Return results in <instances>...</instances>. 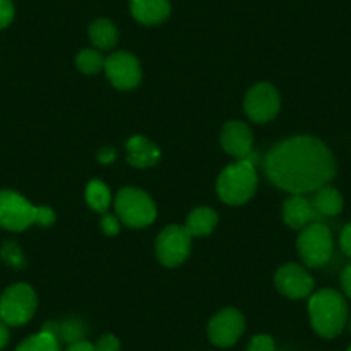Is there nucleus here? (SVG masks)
Instances as JSON below:
<instances>
[{"label":"nucleus","mask_w":351,"mask_h":351,"mask_svg":"<svg viewBox=\"0 0 351 351\" xmlns=\"http://www.w3.org/2000/svg\"><path fill=\"white\" fill-rule=\"evenodd\" d=\"M265 172L272 184L291 195L313 193L336 176V160L326 143L312 136L279 141L265 157Z\"/></svg>","instance_id":"nucleus-1"},{"label":"nucleus","mask_w":351,"mask_h":351,"mask_svg":"<svg viewBox=\"0 0 351 351\" xmlns=\"http://www.w3.org/2000/svg\"><path fill=\"white\" fill-rule=\"evenodd\" d=\"M310 324L319 336L336 337L343 332L348 320V303L341 293L334 289H320L310 296Z\"/></svg>","instance_id":"nucleus-2"},{"label":"nucleus","mask_w":351,"mask_h":351,"mask_svg":"<svg viewBox=\"0 0 351 351\" xmlns=\"http://www.w3.org/2000/svg\"><path fill=\"white\" fill-rule=\"evenodd\" d=\"M256 171L253 162L241 158L228 165L217 180V195L224 204L243 205L255 195Z\"/></svg>","instance_id":"nucleus-3"},{"label":"nucleus","mask_w":351,"mask_h":351,"mask_svg":"<svg viewBox=\"0 0 351 351\" xmlns=\"http://www.w3.org/2000/svg\"><path fill=\"white\" fill-rule=\"evenodd\" d=\"M38 298L33 288L25 282L9 286L0 296V320L8 326L18 327L33 319Z\"/></svg>","instance_id":"nucleus-4"},{"label":"nucleus","mask_w":351,"mask_h":351,"mask_svg":"<svg viewBox=\"0 0 351 351\" xmlns=\"http://www.w3.org/2000/svg\"><path fill=\"white\" fill-rule=\"evenodd\" d=\"M298 253L305 265L312 269L324 267L334 252L332 234L320 221L312 222L302 229L298 236Z\"/></svg>","instance_id":"nucleus-5"},{"label":"nucleus","mask_w":351,"mask_h":351,"mask_svg":"<svg viewBox=\"0 0 351 351\" xmlns=\"http://www.w3.org/2000/svg\"><path fill=\"white\" fill-rule=\"evenodd\" d=\"M116 212L130 228H147L157 217L154 200L140 188H124L116 197Z\"/></svg>","instance_id":"nucleus-6"},{"label":"nucleus","mask_w":351,"mask_h":351,"mask_svg":"<svg viewBox=\"0 0 351 351\" xmlns=\"http://www.w3.org/2000/svg\"><path fill=\"white\" fill-rule=\"evenodd\" d=\"M38 207L11 190L0 191V226L8 231H25L36 224Z\"/></svg>","instance_id":"nucleus-7"},{"label":"nucleus","mask_w":351,"mask_h":351,"mask_svg":"<svg viewBox=\"0 0 351 351\" xmlns=\"http://www.w3.org/2000/svg\"><path fill=\"white\" fill-rule=\"evenodd\" d=\"M155 252L165 267H178L191 252V234L184 226H169L158 234Z\"/></svg>","instance_id":"nucleus-8"},{"label":"nucleus","mask_w":351,"mask_h":351,"mask_svg":"<svg viewBox=\"0 0 351 351\" xmlns=\"http://www.w3.org/2000/svg\"><path fill=\"white\" fill-rule=\"evenodd\" d=\"M279 109H281V97L272 84L258 83L246 93L245 112L253 123H269L278 116Z\"/></svg>","instance_id":"nucleus-9"},{"label":"nucleus","mask_w":351,"mask_h":351,"mask_svg":"<svg viewBox=\"0 0 351 351\" xmlns=\"http://www.w3.org/2000/svg\"><path fill=\"white\" fill-rule=\"evenodd\" d=\"M107 77L117 90H133L141 81L140 60L126 50L112 52L106 57Z\"/></svg>","instance_id":"nucleus-10"},{"label":"nucleus","mask_w":351,"mask_h":351,"mask_svg":"<svg viewBox=\"0 0 351 351\" xmlns=\"http://www.w3.org/2000/svg\"><path fill=\"white\" fill-rule=\"evenodd\" d=\"M245 332V317L236 308H224L212 317L208 339L219 348H231Z\"/></svg>","instance_id":"nucleus-11"},{"label":"nucleus","mask_w":351,"mask_h":351,"mask_svg":"<svg viewBox=\"0 0 351 351\" xmlns=\"http://www.w3.org/2000/svg\"><path fill=\"white\" fill-rule=\"evenodd\" d=\"M276 286L291 300H303L312 295L313 278L298 263H286L276 272Z\"/></svg>","instance_id":"nucleus-12"},{"label":"nucleus","mask_w":351,"mask_h":351,"mask_svg":"<svg viewBox=\"0 0 351 351\" xmlns=\"http://www.w3.org/2000/svg\"><path fill=\"white\" fill-rule=\"evenodd\" d=\"M221 145L229 155L246 158L253 148V133L243 121H229L221 131Z\"/></svg>","instance_id":"nucleus-13"},{"label":"nucleus","mask_w":351,"mask_h":351,"mask_svg":"<svg viewBox=\"0 0 351 351\" xmlns=\"http://www.w3.org/2000/svg\"><path fill=\"white\" fill-rule=\"evenodd\" d=\"M320 219L312 200L305 198V195H293L282 205V221L291 229H303Z\"/></svg>","instance_id":"nucleus-14"},{"label":"nucleus","mask_w":351,"mask_h":351,"mask_svg":"<svg viewBox=\"0 0 351 351\" xmlns=\"http://www.w3.org/2000/svg\"><path fill=\"white\" fill-rule=\"evenodd\" d=\"M131 14L141 25H160L171 14L169 0H130Z\"/></svg>","instance_id":"nucleus-15"},{"label":"nucleus","mask_w":351,"mask_h":351,"mask_svg":"<svg viewBox=\"0 0 351 351\" xmlns=\"http://www.w3.org/2000/svg\"><path fill=\"white\" fill-rule=\"evenodd\" d=\"M126 150L128 162H130L133 167L138 169L152 167V165L157 164L158 158H160V150L145 136L130 138L126 143Z\"/></svg>","instance_id":"nucleus-16"},{"label":"nucleus","mask_w":351,"mask_h":351,"mask_svg":"<svg viewBox=\"0 0 351 351\" xmlns=\"http://www.w3.org/2000/svg\"><path fill=\"white\" fill-rule=\"evenodd\" d=\"M312 204L320 217H334L343 210V197L336 188L329 186V184L313 191Z\"/></svg>","instance_id":"nucleus-17"},{"label":"nucleus","mask_w":351,"mask_h":351,"mask_svg":"<svg viewBox=\"0 0 351 351\" xmlns=\"http://www.w3.org/2000/svg\"><path fill=\"white\" fill-rule=\"evenodd\" d=\"M90 42L97 50H110L117 45V28L109 19H97L88 29Z\"/></svg>","instance_id":"nucleus-18"},{"label":"nucleus","mask_w":351,"mask_h":351,"mask_svg":"<svg viewBox=\"0 0 351 351\" xmlns=\"http://www.w3.org/2000/svg\"><path fill=\"white\" fill-rule=\"evenodd\" d=\"M217 214L215 210L208 207H198L193 212H190V215L186 217V231L190 232L191 238L193 236H207L214 231V228L217 226Z\"/></svg>","instance_id":"nucleus-19"},{"label":"nucleus","mask_w":351,"mask_h":351,"mask_svg":"<svg viewBox=\"0 0 351 351\" xmlns=\"http://www.w3.org/2000/svg\"><path fill=\"white\" fill-rule=\"evenodd\" d=\"M86 332V324L81 319H67L64 322H57L56 337L59 339V343H66L67 346L77 343V341H84Z\"/></svg>","instance_id":"nucleus-20"},{"label":"nucleus","mask_w":351,"mask_h":351,"mask_svg":"<svg viewBox=\"0 0 351 351\" xmlns=\"http://www.w3.org/2000/svg\"><path fill=\"white\" fill-rule=\"evenodd\" d=\"M86 204L88 207L93 208L95 212H104L109 208L110 205V191L107 184H104L102 181H90L86 186Z\"/></svg>","instance_id":"nucleus-21"},{"label":"nucleus","mask_w":351,"mask_h":351,"mask_svg":"<svg viewBox=\"0 0 351 351\" xmlns=\"http://www.w3.org/2000/svg\"><path fill=\"white\" fill-rule=\"evenodd\" d=\"M16 351H60V343L56 336L40 330L38 334H33L23 341Z\"/></svg>","instance_id":"nucleus-22"},{"label":"nucleus","mask_w":351,"mask_h":351,"mask_svg":"<svg viewBox=\"0 0 351 351\" xmlns=\"http://www.w3.org/2000/svg\"><path fill=\"white\" fill-rule=\"evenodd\" d=\"M76 66L81 73L95 74L106 66V57L97 49H84L77 53Z\"/></svg>","instance_id":"nucleus-23"},{"label":"nucleus","mask_w":351,"mask_h":351,"mask_svg":"<svg viewBox=\"0 0 351 351\" xmlns=\"http://www.w3.org/2000/svg\"><path fill=\"white\" fill-rule=\"evenodd\" d=\"M276 344L274 339L271 336H265V334H260L255 336L248 344V351H274Z\"/></svg>","instance_id":"nucleus-24"},{"label":"nucleus","mask_w":351,"mask_h":351,"mask_svg":"<svg viewBox=\"0 0 351 351\" xmlns=\"http://www.w3.org/2000/svg\"><path fill=\"white\" fill-rule=\"evenodd\" d=\"M95 351H119L121 343L114 334H104L102 337H99L95 344Z\"/></svg>","instance_id":"nucleus-25"},{"label":"nucleus","mask_w":351,"mask_h":351,"mask_svg":"<svg viewBox=\"0 0 351 351\" xmlns=\"http://www.w3.org/2000/svg\"><path fill=\"white\" fill-rule=\"evenodd\" d=\"M14 19V4L11 0H0V29L9 26Z\"/></svg>","instance_id":"nucleus-26"},{"label":"nucleus","mask_w":351,"mask_h":351,"mask_svg":"<svg viewBox=\"0 0 351 351\" xmlns=\"http://www.w3.org/2000/svg\"><path fill=\"white\" fill-rule=\"evenodd\" d=\"M100 228L106 232L107 236H116L119 232V219L114 217V215L106 214L100 221Z\"/></svg>","instance_id":"nucleus-27"},{"label":"nucleus","mask_w":351,"mask_h":351,"mask_svg":"<svg viewBox=\"0 0 351 351\" xmlns=\"http://www.w3.org/2000/svg\"><path fill=\"white\" fill-rule=\"evenodd\" d=\"M339 245H341V250H343L344 255H348L351 258V222L350 224L344 226L343 231H341Z\"/></svg>","instance_id":"nucleus-28"},{"label":"nucleus","mask_w":351,"mask_h":351,"mask_svg":"<svg viewBox=\"0 0 351 351\" xmlns=\"http://www.w3.org/2000/svg\"><path fill=\"white\" fill-rule=\"evenodd\" d=\"M56 222V212L49 207H38V219L36 224L40 226H50Z\"/></svg>","instance_id":"nucleus-29"},{"label":"nucleus","mask_w":351,"mask_h":351,"mask_svg":"<svg viewBox=\"0 0 351 351\" xmlns=\"http://www.w3.org/2000/svg\"><path fill=\"white\" fill-rule=\"evenodd\" d=\"M341 286H343V291L348 298H351V262L344 267L343 274H341Z\"/></svg>","instance_id":"nucleus-30"},{"label":"nucleus","mask_w":351,"mask_h":351,"mask_svg":"<svg viewBox=\"0 0 351 351\" xmlns=\"http://www.w3.org/2000/svg\"><path fill=\"white\" fill-rule=\"evenodd\" d=\"M116 148L114 147H104V148H100V152H99V155H97V157H99V162L100 164H112L114 162V158H116Z\"/></svg>","instance_id":"nucleus-31"},{"label":"nucleus","mask_w":351,"mask_h":351,"mask_svg":"<svg viewBox=\"0 0 351 351\" xmlns=\"http://www.w3.org/2000/svg\"><path fill=\"white\" fill-rule=\"evenodd\" d=\"M4 256L11 263H14V265H18V263L23 262L21 255H19V250L16 248V246L12 245V243H8V246H5V250H4Z\"/></svg>","instance_id":"nucleus-32"},{"label":"nucleus","mask_w":351,"mask_h":351,"mask_svg":"<svg viewBox=\"0 0 351 351\" xmlns=\"http://www.w3.org/2000/svg\"><path fill=\"white\" fill-rule=\"evenodd\" d=\"M66 351H95V346L92 343H88V341H77V343L69 344Z\"/></svg>","instance_id":"nucleus-33"},{"label":"nucleus","mask_w":351,"mask_h":351,"mask_svg":"<svg viewBox=\"0 0 351 351\" xmlns=\"http://www.w3.org/2000/svg\"><path fill=\"white\" fill-rule=\"evenodd\" d=\"M9 341V329H8V324L2 322L0 320V350L8 344Z\"/></svg>","instance_id":"nucleus-34"},{"label":"nucleus","mask_w":351,"mask_h":351,"mask_svg":"<svg viewBox=\"0 0 351 351\" xmlns=\"http://www.w3.org/2000/svg\"><path fill=\"white\" fill-rule=\"evenodd\" d=\"M350 332H351V320H350Z\"/></svg>","instance_id":"nucleus-35"},{"label":"nucleus","mask_w":351,"mask_h":351,"mask_svg":"<svg viewBox=\"0 0 351 351\" xmlns=\"http://www.w3.org/2000/svg\"><path fill=\"white\" fill-rule=\"evenodd\" d=\"M348 351H351V346H350V348H348Z\"/></svg>","instance_id":"nucleus-36"}]
</instances>
